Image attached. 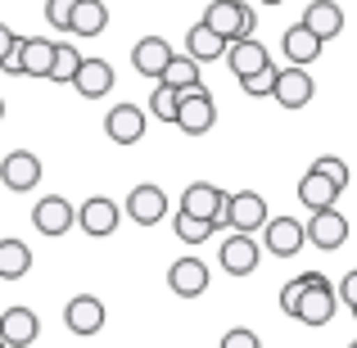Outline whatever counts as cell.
Returning a JSON list of instances; mask_svg holds the SVG:
<instances>
[{
	"label": "cell",
	"mask_w": 357,
	"mask_h": 348,
	"mask_svg": "<svg viewBox=\"0 0 357 348\" xmlns=\"http://www.w3.org/2000/svg\"><path fill=\"white\" fill-rule=\"evenodd\" d=\"M118 218H122V209H118L114 199H105V195H96V199H86L77 209V227L86 231V235H96V240L114 235L118 231Z\"/></svg>",
	"instance_id": "cell-18"
},
{
	"label": "cell",
	"mask_w": 357,
	"mask_h": 348,
	"mask_svg": "<svg viewBox=\"0 0 357 348\" xmlns=\"http://www.w3.org/2000/svg\"><path fill=\"white\" fill-rule=\"evenodd\" d=\"M185 54H190V59H199V63H213V59H222V54H227V41H222V36L199 18V23L185 32Z\"/></svg>",
	"instance_id": "cell-26"
},
{
	"label": "cell",
	"mask_w": 357,
	"mask_h": 348,
	"mask_svg": "<svg viewBox=\"0 0 357 348\" xmlns=\"http://www.w3.org/2000/svg\"><path fill=\"white\" fill-rule=\"evenodd\" d=\"M262 5H285V0H262Z\"/></svg>",
	"instance_id": "cell-39"
},
{
	"label": "cell",
	"mask_w": 357,
	"mask_h": 348,
	"mask_svg": "<svg viewBox=\"0 0 357 348\" xmlns=\"http://www.w3.org/2000/svg\"><path fill=\"white\" fill-rule=\"evenodd\" d=\"M0 348H5V340H0Z\"/></svg>",
	"instance_id": "cell-42"
},
{
	"label": "cell",
	"mask_w": 357,
	"mask_h": 348,
	"mask_svg": "<svg viewBox=\"0 0 357 348\" xmlns=\"http://www.w3.org/2000/svg\"><path fill=\"white\" fill-rule=\"evenodd\" d=\"M204 23H208L227 45L240 41V36H253V32H258V14H253L244 0H208V9H204Z\"/></svg>",
	"instance_id": "cell-1"
},
{
	"label": "cell",
	"mask_w": 357,
	"mask_h": 348,
	"mask_svg": "<svg viewBox=\"0 0 357 348\" xmlns=\"http://www.w3.org/2000/svg\"><path fill=\"white\" fill-rule=\"evenodd\" d=\"M167 289L176 298H199L208 289V262L204 258H176L167 267Z\"/></svg>",
	"instance_id": "cell-14"
},
{
	"label": "cell",
	"mask_w": 357,
	"mask_h": 348,
	"mask_svg": "<svg viewBox=\"0 0 357 348\" xmlns=\"http://www.w3.org/2000/svg\"><path fill=\"white\" fill-rule=\"evenodd\" d=\"M77 63H82V50L77 45H54V63H50V82H63V86H68L73 82V73H77Z\"/></svg>",
	"instance_id": "cell-30"
},
{
	"label": "cell",
	"mask_w": 357,
	"mask_h": 348,
	"mask_svg": "<svg viewBox=\"0 0 357 348\" xmlns=\"http://www.w3.org/2000/svg\"><path fill=\"white\" fill-rule=\"evenodd\" d=\"M0 122H5V100H0Z\"/></svg>",
	"instance_id": "cell-40"
},
{
	"label": "cell",
	"mask_w": 357,
	"mask_h": 348,
	"mask_svg": "<svg viewBox=\"0 0 357 348\" xmlns=\"http://www.w3.org/2000/svg\"><path fill=\"white\" fill-rule=\"evenodd\" d=\"M240 82V91L244 96H271V82H276V68H258V73H249V77H236Z\"/></svg>",
	"instance_id": "cell-32"
},
{
	"label": "cell",
	"mask_w": 357,
	"mask_h": 348,
	"mask_svg": "<svg viewBox=\"0 0 357 348\" xmlns=\"http://www.w3.org/2000/svg\"><path fill=\"white\" fill-rule=\"evenodd\" d=\"M73 86H77L82 100H105L109 91H114V68H109V59H86V54H82L77 73H73Z\"/></svg>",
	"instance_id": "cell-16"
},
{
	"label": "cell",
	"mask_w": 357,
	"mask_h": 348,
	"mask_svg": "<svg viewBox=\"0 0 357 348\" xmlns=\"http://www.w3.org/2000/svg\"><path fill=\"white\" fill-rule=\"evenodd\" d=\"M335 308H340L335 285L321 276V271H307V285H303V294H298L294 321H303V326H326V321L335 317Z\"/></svg>",
	"instance_id": "cell-2"
},
{
	"label": "cell",
	"mask_w": 357,
	"mask_h": 348,
	"mask_svg": "<svg viewBox=\"0 0 357 348\" xmlns=\"http://www.w3.org/2000/svg\"><path fill=\"white\" fill-rule=\"evenodd\" d=\"M127 218L136 222V227H158V222L167 218V195L158 190V186H136V190L127 195Z\"/></svg>",
	"instance_id": "cell-17"
},
{
	"label": "cell",
	"mask_w": 357,
	"mask_h": 348,
	"mask_svg": "<svg viewBox=\"0 0 357 348\" xmlns=\"http://www.w3.org/2000/svg\"><path fill=\"white\" fill-rule=\"evenodd\" d=\"M312 172H321V176H331V181H335V186H340V190H344V186H349V163H344V158H335V154H326V158H317V163H312Z\"/></svg>",
	"instance_id": "cell-33"
},
{
	"label": "cell",
	"mask_w": 357,
	"mask_h": 348,
	"mask_svg": "<svg viewBox=\"0 0 357 348\" xmlns=\"http://www.w3.org/2000/svg\"><path fill=\"white\" fill-rule=\"evenodd\" d=\"M303 235H307V244L335 253V249H344V240H349V218H344V213H335V209H317L312 222L303 227Z\"/></svg>",
	"instance_id": "cell-13"
},
{
	"label": "cell",
	"mask_w": 357,
	"mask_h": 348,
	"mask_svg": "<svg viewBox=\"0 0 357 348\" xmlns=\"http://www.w3.org/2000/svg\"><path fill=\"white\" fill-rule=\"evenodd\" d=\"M14 41H18V32H14L9 23H0V59H5V54L14 50Z\"/></svg>",
	"instance_id": "cell-38"
},
{
	"label": "cell",
	"mask_w": 357,
	"mask_h": 348,
	"mask_svg": "<svg viewBox=\"0 0 357 348\" xmlns=\"http://www.w3.org/2000/svg\"><path fill=\"white\" fill-rule=\"evenodd\" d=\"M303 285H307V271H303V276H294V280H285V289H280V312H289V317H294V308H298V294H303Z\"/></svg>",
	"instance_id": "cell-35"
},
{
	"label": "cell",
	"mask_w": 357,
	"mask_h": 348,
	"mask_svg": "<svg viewBox=\"0 0 357 348\" xmlns=\"http://www.w3.org/2000/svg\"><path fill=\"white\" fill-rule=\"evenodd\" d=\"M349 348H357V340H353V344H349Z\"/></svg>",
	"instance_id": "cell-41"
},
{
	"label": "cell",
	"mask_w": 357,
	"mask_h": 348,
	"mask_svg": "<svg viewBox=\"0 0 357 348\" xmlns=\"http://www.w3.org/2000/svg\"><path fill=\"white\" fill-rule=\"evenodd\" d=\"M222 59L231 63V73H236V77H249V73L267 68L271 54H267V45H262L258 36H240V41H231V45H227V54H222Z\"/></svg>",
	"instance_id": "cell-21"
},
{
	"label": "cell",
	"mask_w": 357,
	"mask_h": 348,
	"mask_svg": "<svg viewBox=\"0 0 357 348\" xmlns=\"http://www.w3.org/2000/svg\"><path fill=\"white\" fill-rule=\"evenodd\" d=\"M321 45L326 41L317 32H307L303 23H294V27H285V32H280V50H285V59L298 63V68H307V63L321 59Z\"/></svg>",
	"instance_id": "cell-19"
},
{
	"label": "cell",
	"mask_w": 357,
	"mask_h": 348,
	"mask_svg": "<svg viewBox=\"0 0 357 348\" xmlns=\"http://www.w3.org/2000/svg\"><path fill=\"white\" fill-rule=\"evenodd\" d=\"M312 77H307V68H298V63H289V68H276V82H271V100H276L280 109H303L312 105Z\"/></svg>",
	"instance_id": "cell-8"
},
{
	"label": "cell",
	"mask_w": 357,
	"mask_h": 348,
	"mask_svg": "<svg viewBox=\"0 0 357 348\" xmlns=\"http://www.w3.org/2000/svg\"><path fill=\"white\" fill-rule=\"evenodd\" d=\"M298 23L307 27V32H317L321 41H335V36L344 32V9L335 5V0H312V5L303 9V18Z\"/></svg>",
	"instance_id": "cell-22"
},
{
	"label": "cell",
	"mask_w": 357,
	"mask_h": 348,
	"mask_svg": "<svg viewBox=\"0 0 357 348\" xmlns=\"http://www.w3.org/2000/svg\"><path fill=\"white\" fill-rule=\"evenodd\" d=\"M36 335H41V317L32 308H5L0 312V340H5V348H32Z\"/></svg>",
	"instance_id": "cell-15"
},
{
	"label": "cell",
	"mask_w": 357,
	"mask_h": 348,
	"mask_svg": "<svg viewBox=\"0 0 357 348\" xmlns=\"http://www.w3.org/2000/svg\"><path fill=\"white\" fill-rule=\"evenodd\" d=\"M267 199H262L258 190H240V195H227V227L231 231H262V222H267Z\"/></svg>",
	"instance_id": "cell-10"
},
{
	"label": "cell",
	"mask_w": 357,
	"mask_h": 348,
	"mask_svg": "<svg viewBox=\"0 0 357 348\" xmlns=\"http://www.w3.org/2000/svg\"><path fill=\"white\" fill-rule=\"evenodd\" d=\"M0 181H5V190L27 195L36 181H41V158H36L32 149H14V154H5V158H0Z\"/></svg>",
	"instance_id": "cell-12"
},
{
	"label": "cell",
	"mask_w": 357,
	"mask_h": 348,
	"mask_svg": "<svg viewBox=\"0 0 357 348\" xmlns=\"http://www.w3.org/2000/svg\"><path fill=\"white\" fill-rule=\"evenodd\" d=\"M32 271V249L23 240H0V280H23Z\"/></svg>",
	"instance_id": "cell-27"
},
{
	"label": "cell",
	"mask_w": 357,
	"mask_h": 348,
	"mask_svg": "<svg viewBox=\"0 0 357 348\" xmlns=\"http://www.w3.org/2000/svg\"><path fill=\"white\" fill-rule=\"evenodd\" d=\"M167 59H172V45H167L163 36H140V41L131 45V68H136L140 77H163Z\"/></svg>",
	"instance_id": "cell-20"
},
{
	"label": "cell",
	"mask_w": 357,
	"mask_h": 348,
	"mask_svg": "<svg viewBox=\"0 0 357 348\" xmlns=\"http://www.w3.org/2000/svg\"><path fill=\"white\" fill-rule=\"evenodd\" d=\"M32 227L41 235H50V240L54 235H68L73 227H77V209H73L63 195H45V199L32 209Z\"/></svg>",
	"instance_id": "cell-11"
},
{
	"label": "cell",
	"mask_w": 357,
	"mask_h": 348,
	"mask_svg": "<svg viewBox=\"0 0 357 348\" xmlns=\"http://www.w3.org/2000/svg\"><path fill=\"white\" fill-rule=\"evenodd\" d=\"M213 122H218V100H213L204 86H190V91L176 96L172 127H181L185 136H204V131H213Z\"/></svg>",
	"instance_id": "cell-3"
},
{
	"label": "cell",
	"mask_w": 357,
	"mask_h": 348,
	"mask_svg": "<svg viewBox=\"0 0 357 348\" xmlns=\"http://www.w3.org/2000/svg\"><path fill=\"white\" fill-rule=\"evenodd\" d=\"M158 82H167V86H176V91L204 86V82H199V59H190V54H172V59H167V68H163V77H158Z\"/></svg>",
	"instance_id": "cell-28"
},
{
	"label": "cell",
	"mask_w": 357,
	"mask_h": 348,
	"mask_svg": "<svg viewBox=\"0 0 357 348\" xmlns=\"http://www.w3.org/2000/svg\"><path fill=\"white\" fill-rule=\"evenodd\" d=\"M176 96H181L176 86L158 82V86H154V96H149V118H158V122H172V118H176Z\"/></svg>",
	"instance_id": "cell-31"
},
{
	"label": "cell",
	"mask_w": 357,
	"mask_h": 348,
	"mask_svg": "<svg viewBox=\"0 0 357 348\" xmlns=\"http://www.w3.org/2000/svg\"><path fill=\"white\" fill-rule=\"evenodd\" d=\"M353 317H357V308H353Z\"/></svg>",
	"instance_id": "cell-43"
},
{
	"label": "cell",
	"mask_w": 357,
	"mask_h": 348,
	"mask_svg": "<svg viewBox=\"0 0 357 348\" xmlns=\"http://www.w3.org/2000/svg\"><path fill=\"white\" fill-rule=\"evenodd\" d=\"M145 127H149V114L140 105H114L105 114V131L114 145H140L145 140Z\"/></svg>",
	"instance_id": "cell-9"
},
{
	"label": "cell",
	"mask_w": 357,
	"mask_h": 348,
	"mask_svg": "<svg viewBox=\"0 0 357 348\" xmlns=\"http://www.w3.org/2000/svg\"><path fill=\"white\" fill-rule=\"evenodd\" d=\"M258 258H262V244L253 240L249 231L227 235V240H222V249H218V262H222V271H227V276H253V271H258Z\"/></svg>",
	"instance_id": "cell-5"
},
{
	"label": "cell",
	"mask_w": 357,
	"mask_h": 348,
	"mask_svg": "<svg viewBox=\"0 0 357 348\" xmlns=\"http://www.w3.org/2000/svg\"><path fill=\"white\" fill-rule=\"evenodd\" d=\"M18 54H23V77H50L54 41H45V36H18Z\"/></svg>",
	"instance_id": "cell-25"
},
{
	"label": "cell",
	"mask_w": 357,
	"mask_h": 348,
	"mask_svg": "<svg viewBox=\"0 0 357 348\" xmlns=\"http://www.w3.org/2000/svg\"><path fill=\"white\" fill-rule=\"evenodd\" d=\"M222 348H262V340L253 331H227L222 335Z\"/></svg>",
	"instance_id": "cell-36"
},
{
	"label": "cell",
	"mask_w": 357,
	"mask_h": 348,
	"mask_svg": "<svg viewBox=\"0 0 357 348\" xmlns=\"http://www.w3.org/2000/svg\"><path fill=\"white\" fill-rule=\"evenodd\" d=\"M335 199H340V186H335L331 176L307 167V176L298 181V204H303L307 213H317V209H335Z\"/></svg>",
	"instance_id": "cell-24"
},
{
	"label": "cell",
	"mask_w": 357,
	"mask_h": 348,
	"mask_svg": "<svg viewBox=\"0 0 357 348\" xmlns=\"http://www.w3.org/2000/svg\"><path fill=\"white\" fill-rule=\"evenodd\" d=\"M68 18H73V0H45V23L54 32H68Z\"/></svg>",
	"instance_id": "cell-34"
},
{
	"label": "cell",
	"mask_w": 357,
	"mask_h": 348,
	"mask_svg": "<svg viewBox=\"0 0 357 348\" xmlns=\"http://www.w3.org/2000/svg\"><path fill=\"white\" fill-rule=\"evenodd\" d=\"M105 27H109L105 0H73V18H68L73 36H105Z\"/></svg>",
	"instance_id": "cell-23"
},
{
	"label": "cell",
	"mask_w": 357,
	"mask_h": 348,
	"mask_svg": "<svg viewBox=\"0 0 357 348\" xmlns=\"http://www.w3.org/2000/svg\"><path fill=\"white\" fill-rule=\"evenodd\" d=\"M307 235H303V222L298 218H267L262 222V249L276 253V258H294L303 253Z\"/></svg>",
	"instance_id": "cell-7"
},
{
	"label": "cell",
	"mask_w": 357,
	"mask_h": 348,
	"mask_svg": "<svg viewBox=\"0 0 357 348\" xmlns=\"http://www.w3.org/2000/svg\"><path fill=\"white\" fill-rule=\"evenodd\" d=\"M335 294H340V298H344V303H349V308H357V267H353L349 276L340 280V289H335Z\"/></svg>",
	"instance_id": "cell-37"
},
{
	"label": "cell",
	"mask_w": 357,
	"mask_h": 348,
	"mask_svg": "<svg viewBox=\"0 0 357 348\" xmlns=\"http://www.w3.org/2000/svg\"><path fill=\"white\" fill-rule=\"evenodd\" d=\"M109 321L105 303H100L96 294H73L68 303H63V326H68L73 335H82V340H91V335H100Z\"/></svg>",
	"instance_id": "cell-6"
},
{
	"label": "cell",
	"mask_w": 357,
	"mask_h": 348,
	"mask_svg": "<svg viewBox=\"0 0 357 348\" xmlns=\"http://www.w3.org/2000/svg\"><path fill=\"white\" fill-rule=\"evenodd\" d=\"M172 231H176L181 244H204L213 235V227L204 218H190V213H181V209H176V218H172Z\"/></svg>",
	"instance_id": "cell-29"
},
{
	"label": "cell",
	"mask_w": 357,
	"mask_h": 348,
	"mask_svg": "<svg viewBox=\"0 0 357 348\" xmlns=\"http://www.w3.org/2000/svg\"><path fill=\"white\" fill-rule=\"evenodd\" d=\"M181 213H190V218H204L213 231L227 227V190H218L213 181H195L185 186L181 195Z\"/></svg>",
	"instance_id": "cell-4"
}]
</instances>
